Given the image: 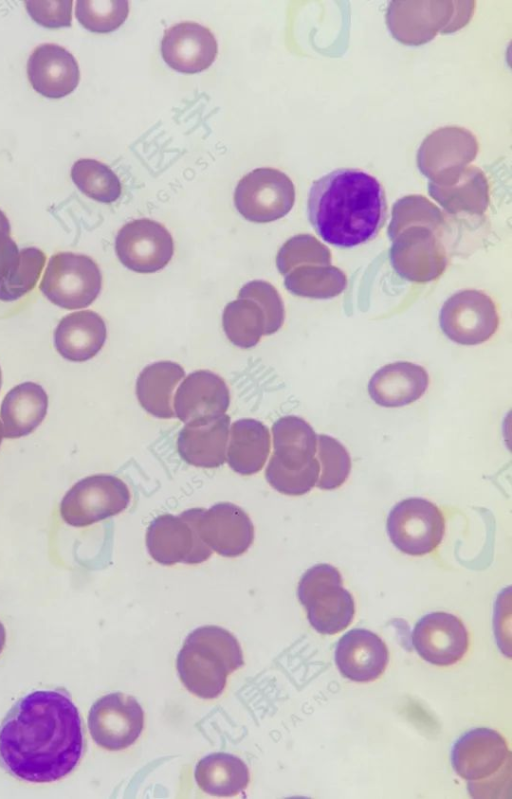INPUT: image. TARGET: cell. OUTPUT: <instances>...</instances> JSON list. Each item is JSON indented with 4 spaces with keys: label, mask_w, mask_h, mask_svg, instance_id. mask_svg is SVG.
<instances>
[{
    "label": "cell",
    "mask_w": 512,
    "mask_h": 799,
    "mask_svg": "<svg viewBox=\"0 0 512 799\" xmlns=\"http://www.w3.org/2000/svg\"><path fill=\"white\" fill-rule=\"evenodd\" d=\"M81 717L63 690H38L18 700L0 726V764L13 777L57 781L80 761Z\"/></svg>",
    "instance_id": "cell-1"
},
{
    "label": "cell",
    "mask_w": 512,
    "mask_h": 799,
    "mask_svg": "<svg viewBox=\"0 0 512 799\" xmlns=\"http://www.w3.org/2000/svg\"><path fill=\"white\" fill-rule=\"evenodd\" d=\"M307 215L315 232L329 244L352 248L373 240L385 225V190L371 174L339 168L312 183Z\"/></svg>",
    "instance_id": "cell-2"
},
{
    "label": "cell",
    "mask_w": 512,
    "mask_h": 799,
    "mask_svg": "<svg viewBox=\"0 0 512 799\" xmlns=\"http://www.w3.org/2000/svg\"><path fill=\"white\" fill-rule=\"evenodd\" d=\"M446 223L441 211L420 195L395 202L387 233L392 241L390 260L404 279L424 283L438 278L447 266L439 240Z\"/></svg>",
    "instance_id": "cell-3"
},
{
    "label": "cell",
    "mask_w": 512,
    "mask_h": 799,
    "mask_svg": "<svg viewBox=\"0 0 512 799\" xmlns=\"http://www.w3.org/2000/svg\"><path fill=\"white\" fill-rule=\"evenodd\" d=\"M243 665V652L236 637L215 625L193 630L186 637L176 660L183 685L203 699L219 696L227 677Z\"/></svg>",
    "instance_id": "cell-4"
},
{
    "label": "cell",
    "mask_w": 512,
    "mask_h": 799,
    "mask_svg": "<svg viewBox=\"0 0 512 799\" xmlns=\"http://www.w3.org/2000/svg\"><path fill=\"white\" fill-rule=\"evenodd\" d=\"M511 752L505 738L490 728H475L453 745L451 764L467 781L474 798H500L511 786Z\"/></svg>",
    "instance_id": "cell-5"
},
{
    "label": "cell",
    "mask_w": 512,
    "mask_h": 799,
    "mask_svg": "<svg viewBox=\"0 0 512 799\" xmlns=\"http://www.w3.org/2000/svg\"><path fill=\"white\" fill-rule=\"evenodd\" d=\"M311 626L321 634L334 635L346 629L355 614L352 595L343 587L339 570L317 564L301 577L297 590Z\"/></svg>",
    "instance_id": "cell-6"
},
{
    "label": "cell",
    "mask_w": 512,
    "mask_h": 799,
    "mask_svg": "<svg viewBox=\"0 0 512 799\" xmlns=\"http://www.w3.org/2000/svg\"><path fill=\"white\" fill-rule=\"evenodd\" d=\"M101 287L102 275L94 260L71 252L52 255L40 283L49 301L68 310L92 304Z\"/></svg>",
    "instance_id": "cell-7"
},
{
    "label": "cell",
    "mask_w": 512,
    "mask_h": 799,
    "mask_svg": "<svg viewBox=\"0 0 512 799\" xmlns=\"http://www.w3.org/2000/svg\"><path fill=\"white\" fill-rule=\"evenodd\" d=\"M203 511L202 508H191L179 515L163 514L154 518L146 533L150 556L166 566L206 561L212 550L201 539L198 530Z\"/></svg>",
    "instance_id": "cell-8"
},
{
    "label": "cell",
    "mask_w": 512,
    "mask_h": 799,
    "mask_svg": "<svg viewBox=\"0 0 512 799\" xmlns=\"http://www.w3.org/2000/svg\"><path fill=\"white\" fill-rule=\"evenodd\" d=\"M130 491L118 477L96 474L75 483L60 504L62 519L85 527L121 513L130 503Z\"/></svg>",
    "instance_id": "cell-9"
},
{
    "label": "cell",
    "mask_w": 512,
    "mask_h": 799,
    "mask_svg": "<svg viewBox=\"0 0 512 799\" xmlns=\"http://www.w3.org/2000/svg\"><path fill=\"white\" fill-rule=\"evenodd\" d=\"M387 532L397 549L411 556H423L441 543L445 519L434 503L411 497L391 509L387 518Z\"/></svg>",
    "instance_id": "cell-10"
},
{
    "label": "cell",
    "mask_w": 512,
    "mask_h": 799,
    "mask_svg": "<svg viewBox=\"0 0 512 799\" xmlns=\"http://www.w3.org/2000/svg\"><path fill=\"white\" fill-rule=\"evenodd\" d=\"M295 202L291 179L274 168H257L242 177L234 192V205L248 221L267 223L287 215Z\"/></svg>",
    "instance_id": "cell-11"
},
{
    "label": "cell",
    "mask_w": 512,
    "mask_h": 799,
    "mask_svg": "<svg viewBox=\"0 0 512 799\" xmlns=\"http://www.w3.org/2000/svg\"><path fill=\"white\" fill-rule=\"evenodd\" d=\"M442 332L465 346L484 343L496 332L499 315L493 300L482 291L461 290L451 295L439 314Z\"/></svg>",
    "instance_id": "cell-12"
},
{
    "label": "cell",
    "mask_w": 512,
    "mask_h": 799,
    "mask_svg": "<svg viewBox=\"0 0 512 799\" xmlns=\"http://www.w3.org/2000/svg\"><path fill=\"white\" fill-rule=\"evenodd\" d=\"M144 712L131 695L113 692L99 698L88 715V728L94 742L109 751L123 750L140 736Z\"/></svg>",
    "instance_id": "cell-13"
},
{
    "label": "cell",
    "mask_w": 512,
    "mask_h": 799,
    "mask_svg": "<svg viewBox=\"0 0 512 799\" xmlns=\"http://www.w3.org/2000/svg\"><path fill=\"white\" fill-rule=\"evenodd\" d=\"M115 252L129 270L140 274L155 273L172 259L174 242L170 232L159 222L143 218L122 226L115 238Z\"/></svg>",
    "instance_id": "cell-14"
},
{
    "label": "cell",
    "mask_w": 512,
    "mask_h": 799,
    "mask_svg": "<svg viewBox=\"0 0 512 799\" xmlns=\"http://www.w3.org/2000/svg\"><path fill=\"white\" fill-rule=\"evenodd\" d=\"M412 644L418 655L430 664L449 666L468 650L469 637L463 622L446 612L423 616L412 631Z\"/></svg>",
    "instance_id": "cell-15"
},
{
    "label": "cell",
    "mask_w": 512,
    "mask_h": 799,
    "mask_svg": "<svg viewBox=\"0 0 512 799\" xmlns=\"http://www.w3.org/2000/svg\"><path fill=\"white\" fill-rule=\"evenodd\" d=\"M198 530L212 551L230 558L245 553L254 539V527L247 513L229 502L217 503L204 510Z\"/></svg>",
    "instance_id": "cell-16"
},
{
    "label": "cell",
    "mask_w": 512,
    "mask_h": 799,
    "mask_svg": "<svg viewBox=\"0 0 512 799\" xmlns=\"http://www.w3.org/2000/svg\"><path fill=\"white\" fill-rule=\"evenodd\" d=\"M218 53L212 32L195 22H181L168 28L161 42V54L172 69L194 74L211 66Z\"/></svg>",
    "instance_id": "cell-17"
},
{
    "label": "cell",
    "mask_w": 512,
    "mask_h": 799,
    "mask_svg": "<svg viewBox=\"0 0 512 799\" xmlns=\"http://www.w3.org/2000/svg\"><path fill=\"white\" fill-rule=\"evenodd\" d=\"M389 653L386 644L375 633L355 628L344 634L335 650V663L345 678L354 682H370L386 669Z\"/></svg>",
    "instance_id": "cell-18"
},
{
    "label": "cell",
    "mask_w": 512,
    "mask_h": 799,
    "mask_svg": "<svg viewBox=\"0 0 512 799\" xmlns=\"http://www.w3.org/2000/svg\"><path fill=\"white\" fill-rule=\"evenodd\" d=\"M230 417L226 414L187 422L177 439L180 457L201 468H217L226 461Z\"/></svg>",
    "instance_id": "cell-19"
},
{
    "label": "cell",
    "mask_w": 512,
    "mask_h": 799,
    "mask_svg": "<svg viewBox=\"0 0 512 799\" xmlns=\"http://www.w3.org/2000/svg\"><path fill=\"white\" fill-rule=\"evenodd\" d=\"M27 75L34 90L48 98L70 94L80 79L74 56L53 43H44L34 49L27 62Z\"/></svg>",
    "instance_id": "cell-20"
},
{
    "label": "cell",
    "mask_w": 512,
    "mask_h": 799,
    "mask_svg": "<svg viewBox=\"0 0 512 799\" xmlns=\"http://www.w3.org/2000/svg\"><path fill=\"white\" fill-rule=\"evenodd\" d=\"M230 404L225 381L208 370L189 374L178 387L174 397V413L184 423L195 419L224 414Z\"/></svg>",
    "instance_id": "cell-21"
},
{
    "label": "cell",
    "mask_w": 512,
    "mask_h": 799,
    "mask_svg": "<svg viewBox=\"0 0 512 799\" xmlns=\"http://www.w3.org/2000/svg\"><path fill=\"white\" fill-rule=\"evenodd\" d=\"M429 376L424 367L400 361L377 370L368 384L371 399L383 407H401L418 400L426 391Z\"/></svg>",
    "instance_id": "cell-22"
},
{
    "label": "cell",
    "mask_w": 512,
    "mask_h": 799,
    "mask_svg": "<svg viewBox=\"0 0 512 799\" xmlns=\"http://www.w3.org/2000/svg\"><path fill=\"white\" fill-rule=\"evenodd\" d=\"M106 337V324L98 313L78 311L60 320L54 331V346L64 359L84 362L102 349Z\"/></svg>",
    "instance_id": "cell-23"
},
{
    "label": "cell",
    "mask_w": 512,
    "mask_h": 799,
    "mask_svg": "<svg viewBox=\"0 0 512 799\" xmlns=\"http://www.w3.org/2000/svg\"><path fill=\"white\" fill-rule=\"evenodd\" d=\"M48 396L37 383L24 382L4 397L0 417L5 438H19L32 433L44 420Z\"/></svg>",
    "instance_id": "cell-24"
},
{
    "label": "cell",
    "mask_w": 512,
    "mask_h": 799,
    "mask_svg": "<svg viewBox=\"0 0 512 799\" xmlns=\"http://www.w3.org/2000/svg\"><path fill=\"white\" fill-rule=\"evenodd\" d=\"M184 376L183 367L172 361H158L146 366L136 381V396L142 408L157 418H173V393Z\"/></svg>",
    "instance_id": "cell-25"
},
{
    "label": "cell",
    "mask_w": 512,
    "mask_h": 799,
    "mask_svg": "<svg viewBox=\"0 0 512 799\" xmlns=\"http://www.w3.org/2000/svg\"><path fill=\"white\" fill-rule=\"evenodd\" d=\"M270 453V433L260 421L245 418L232 424L226 452L230 468L241 475L259 472Z\"/></svg>",
    "instance_id": "cell-26"
},
{
    "label": "cell",
    "mask_w": 512,
    "mask_h": 799,
    "mask_svg": "<svg viewBox=\"0 0 512 799\" xmlns=\"http://www.w3.org/2000/svg\"><path fill=\"white\" fill-rule=\"evenodd\" d=\"M194 777L202 791L220 797L242 792L250 780L247 765L239 757L224 752L202 758L195 767Z\"/></svg>",
    "instance_id": "cell-27"
},
{
    "label": "cell",
    "mask_w": 512,
    "mask_h": 799,
    "mask_svg": "<svg viewBox=\"0 0 512 799\" xmlns=\"http://www.w3.org/2000/svg\"><path fill=\"white\" fill-rule=\"evenodd\" d=\"M274 458L285 468L300 469L317 451V434L304 419L288 415L272 426Z\"/></svg>",
    "instance_id": "cell-28"
},
{
    "label": "cell",
    "mask_w": 512,
    "mask_h": 799,
    "mask_svg": "<svg viewBox=\"0 0 512 799\" xmlns=\"http://www.w3.org/2000/svg\"><path fill=\"white\" fill-rule=\"evenodd\" d=\"M347 285L345 274L331 264L308 262L284 275V286L292 294L314 299L338 296Z\"/></svg>",
    "instance_id": "cell-29"
},
{
    "label": "cell",
    "mask_w": 512,
    "mask_h": 799,
    "mask_svg": "<svg viewBox=\"0 0 512 799\" xmlns=\"http://www.w3.org/2000/svg\"><path fill=\"white\" fill-rule=\"evenodd\" d=\"M222 325L230 342L240 348L254 347L263 335H267V317L263 308L245 296H238L225 306Z\"/></svg>",
    "instance_id": "cell-30"
},
{
    "label": "cell",
    "mask_w": 512,
    "mask_h": 799,
    "mask_svg": "<svg viewBox=\"0 0 512 799\" xmlns=\"http://www.w3.org/2000/svg\"><path fill=\"white\" fill-rule=\"evenodd\" d=\"M428 191L447 212L458 214H482L488 205L487 182L481 171L477 170L473 178L461 175L458 180L447 186L428 185Z\"/></svg>",
    "instance_id": "cell-31"
},
{
    "label": "cell",
    "mask_w": 512,
    "mask_h": 799,
    "mask_svg": "<svg viewBox=\"0 0 512 799\" xmlns=\"http://www.w3.org/2000/svg\"><path fill=\"white\" fill-rule=\"evenodd\" d=\"M71 178L83 194L98 202L112 203L121 195L122 187L116 174L97 160H77L72 166Z\"/></svg>",
    "instance_id": "cell-32"
},
{
    "label": "cell",
    "mask_w": 512,
    "mask_h": 799,
    "mask_svg": "<svg viewBox=\"0 0 512 799\" xmlns=\"http://www.w3.org/2000/svg\"><path fill=\"white\" fill-rule=\"evenodd\" d=\"M45 260V254L38 248L21 249L16 265L0 281V300L15 301L31 291L40 277Z\"/></svg>",
    "instance_id": "cell-33"
},
{
    "label": "cell",
    "mask_w": 512,
    "mask_h": 799,
    "mask_svg": "<svg viewBox=\"0 0 512 799\" xmlns=\"http://www.w3.org/2000/svg\"><path fill=\"white\" fill-rule=\"evenodd\" d=\"M317 441V460L321 473L316 486L322 490L339 488L350 474V455L344 445L329 435L320 434Z\"/></svg>",
    "instance_id": "cell-34"
},
{
    "label": "cell",
    "mask_w": 512,
    "mask_h": 799,
    "mask_svg": "<svg viewBox=\"0 0 512 799\" xmlns=\"http://www.w3.org/2000/svg\"><path fill=\"white\" fill-rule=\"evenodd\" d=\"M129 2L123 0H78L75 15L80 24L95 33L116 30L127 18Z\"/></svg>",
    "instance_id": "cell-35"
},
{
    "label": "cell",
    "mask_w": 512,
    "mask_h": 799,
    "mask_svg": "<svg viewBox=\"0 0 512 799\" xmlns=\"http://www.w3.org/2000/svg\"><path fill=\"white\" fill-rule=\"evenodd\" d=\"M319 471V462L315 457L300 469H288L272 456L266 468L265 477L278 492L290 496H300L309 492L316 485Z\"/></svg>",
    "instance_id": "cell-36"
},
{
    "label": "cell",
    "mask_w": 512,
    "mask_h": 799,
    "mask_svg": "<svg viewBox=\"0 0 512 799\" xmlns=\"http://www.w3.org/2000/svg\"><path fill=\"white\" fill-rule=\"evenodd\" d=\"M308 262L331 264L330 250L310 234L291 237L276 256L277 269L283 276L295 266Z\"/></svg>",
    "instance_id": "cell-37"
},
{
    "label": "cell",
    "mask_w": 512,
    "mask_h": 799,
    "mask_svg": "<svg viewBox=\"0 0 512 799\" xmlns=\"http://www.w3.org/2000/svg\"><path fill=\"white\" fill-rule=\"evenodd\" d=\"M238 296L257 301L267 317V335L277 332L284 323V304L276 288L264 280H253L240 289Z\"/></svg>",
    "instance_id": "cell-38"
},
{
    "label": "cell",
    "mask_w": 512,
    "mask_h": 799,
    "mask_svg": "<svg viewBox=\"0 0 512 799\" xmlns=\"http://www.w3.org/2000/svg\"><path fill=\"white\" fill-rule=\"evenodd\" d=\"M71 0L27 1L26 10L38 24L47 28L69 27L72 19Z\"/></svg>",
    "instance_id": "cell-39"
},
{
    "label": "cell",
    "mask_w": 512,
    "mask_h": 799,
    "mask_svg": "<svg viewBox=\"0 0 512 799\" xmlns=\"http://www.w3.org/2000/svg\"><path fill=\"white\" fill-rule=\"evenodd\" d=\"M19 249L8 233L0 231V281L5 278L16 265Z\"/></svg>",
    "instance_id": "cell-40"
},
{
    "label": "cell",
    "mask_w": 512,
    "mask_h": 799,
    "mask_svg": "<svg viewBox=\"0 0 512 799\" xmlns=\"http://www.w3.org/2000/svg\"><path fill=\"white\" fill-rule=\"evenodd\" d=\"M10 223L6 215L0 210V231L10 234Z\"/></svg>",
    "instance_id": "cell-41"
},
{
    "label": "cell",
    "mask_w": 512,
    "mask_h": 799,
    "mask_svg": "<svg viewBox=\"0 0 512 799\" xmlns=\"http://www.w3.org/2000/svg\"><path fill=\"white\" fill-rule=\"evenodd\" d=\"M6 641V631L3 624L0 622V653L3 651Z\"/></svg>",
    "instance_id": "cell-42"
},
{
    "label": "cell",
    "mask_w": 512,
    "mask_h": 799,
    "mask_svg": "<svg viewBox=\"0 0 512 799\" xmlns=\"http://www.w3.org/2000/svg\"><path fill=\"white\" fill-rule=\"evenodd\" d=\"M3 438H4L3 425H2V422L0 421V444H1Z\"/></svg>",
    "instance_id": "cell-43"
},
{
    "label": "cell",
    "mask_w": 512,
    "mask_h": 799,
    "mask_svg": "<svg viewBox=\"0 0 512 799\" xmlns=\"http://www.w3.org/2000/svg\"><path fill=\"white\" fill-rule=\"evenodd\" d=\"M1 384H2V375H1V369H0V388H1Z\"/></svg>",
    "instance_id": "cell-44"
}]
</instances>
